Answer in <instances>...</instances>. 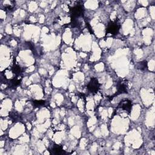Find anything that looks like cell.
Wrapping results in <instances>:
<instances>
[{"instance_id":"8992f818","label":"cell","mask_w":155,"mask_h":155,"mask_svg":"<svg viewBox=\"0 0 155 155\" xmlns=\"http://www.w3.org/2000/svg\"><path fill=\"white\" fill-rule=\"evenodd\" d=\"M50 153L53 154L61 155V154H66V152H65L64 150H63L61 146L56 145L53 146V147L50 150Z\"/></svg>"},{"instance_id":"9c48e42d","label":"cell","mask_w":155,"mask_h":155,"mask_svg":"<svg viewBox=\"0 0 155 155\" xmlns=\"http://www.w3.org/2000/svg\"><path fill=\"white\" fill-rule=\"evenodd\" d=\"M20 83H21V81L19 80H18V79H13V80H12L10 81V86L12 87L18 86L19 84H20Z\"/></svg>"},{"instance_id":"52a82bcc","label":"cell","mask_w":155,"mask_h":155,"mask_svg":"<svg viewBox=\"0 0 155 155\" xmlns=\"http://www.w3.org/2000/svg\"><path fill=\"white\" fill-rule=\"evenodd\" d=\"M12 72L16 76L19 75L21 72V68L18 65H15L12 68Z\"/></svg>"},{"instance_id":"3957f363","label":"cell","mask_w":155,"mask_h":155,"mask_svg":"<svg viewBox=\"0 0 155 155\" xmlns=\"http://www.w3.org/2000/svg\"><path fill=\"white\" fill-rule=\"evenodd\" d=\"M120 25L116 22H111L108 24L106 29V33L107 34H111L115 35L117 34L120 29Z\"/></svg>"},{"instance_id":"5b68a950","label":"cell","mask_w":155,"mask_h":155,"mask_svg":"<svg viewBox=\"0 0 155 155\" xmlns=\"http://www.w3.org/2000/svg\"><path fill=\"white\" fill-rule=\"evenodd\" d=\"M121 93H127V83L126 81H121L118 86V91L115 95H118Z\"/></svg>"},{"instance_id":"6da1fadb","label":"cell","mask_w":155,"mask_h":155,"mask_svg":"<svg viewBox=\"0 0 155 155\" xmlns=\"http://www.w3.org/2000/svg\"><path fill=\"white\" fill-rule=\"evenodd\" d=\"M84 8L83 5H76L75 7L70 8L71 19H76L83 15Z\"/></svg>"},{"instance_id":"ba28073f","label":"cell","mask_w":155,"mask_h":155,"mask_svg":"<svg viewBox=\"0 0 155 155\" xmlns=\"http://www.w3.org/2000/svg\"><path fill=\"white\" fill-rule=\"evenodd\" d=\"M138 69L142 70H145L147 69V62L146 61H143L139 63L138 65Z\"/></svg>"},{"instance_id":"8fae6325","label":"cell","mask_w":155,"mask_h":155,"mask_svg":"<svg viewBox=\"0 0 155 155\" xmlns=\"http://www.w3.org/2000/svg\"><path fill=\"white\" fill-rule=\"evenodd\" d=\"M46 103V102L44 101H33V104L36 107H38V106H41L44 105V104Z\"/></svg>"},{"instance_id":"277c9868","label":"cell","mask_w":155,"mask_h":155,"mask_svg":"<svg viewBox=\"0 0 155 155\" xmlns=\"http://www.w3.org/2000/svg\"><path fill=\"white\" fill-rule=\"evenodd\" d=\"M118 107L121 108L123 110L130 113L132 108L131 101L128 100H124L120 103Z\"/></svg>"},{"instance_id":"30bf717a","label":"cell","mask_w":155,"mask_h":155,"mask_svg":"<svg viewBox=\"0 0 155 155\" xmlns=\"http://www.w3.org/2000/svg\"><path fill=\"white\" fill-rule=\"evenodd\" d=\"M10 118H12V120L15 122H18V121L20 119V116H19L17 113H10Z\"/></svg>"},{"instance_id":"7a4b0ae2","label":"cell","mask_w":155,"mask_h":155,"mask_svg":"<svg viewBox=\"0 0 155 155\" xmlns=\"http://www.w3.org/2000/svg\"><path fill=\"white\" fill-rule=\"evenodd\" d=\"M100 84L96 78H92L87 85V89L89 91L92 93H97L100 89Z\"/></svg>"}]
</instances>
